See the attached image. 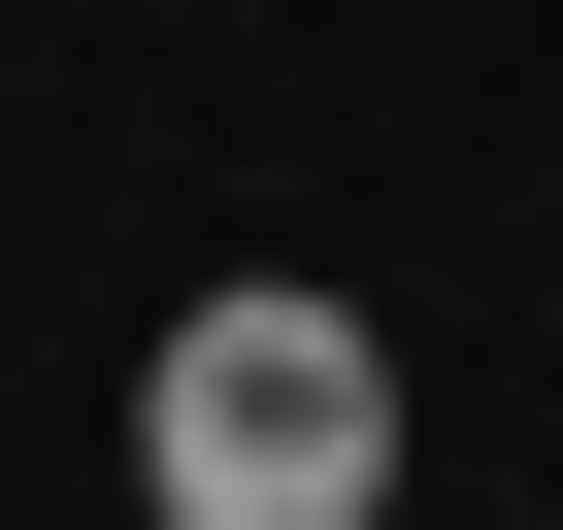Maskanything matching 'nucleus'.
<instances>
[{"mask_svg":"<svg viewBox=\"0 0 563 530\" xmlns=\"http://www.w3.org/2000/svg\"><path fill=\"white\" fill-rule=\"evenodd\" d=\"M133 464H166V530H365L398 497V365L332 299H199L166 398H133Z\"/></svg>","mask_w":563,"mask_h":530,"instance_id":"nucleus-1","label":"nucleus"}]
</instances>
